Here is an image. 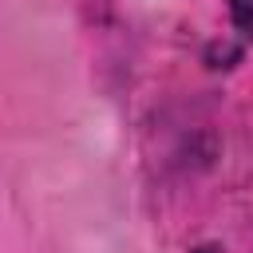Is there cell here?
I'll use <instances>...</instances> for the list:
<instances>
[{"mask_svg": "<svg viewBox=\"0 0 253 253\" xmlns=\"http://www.w3.org/2000/svg\"><path fill=\"white\" fill-rule=\"evenodd\" d=\"M229 16H233L237 32L253 40V0H229Z\"/></svg>", "mask_w": 253, "mask_h": 253, "instance_id": "cell-1", "label": "cell"}]
</instances>
